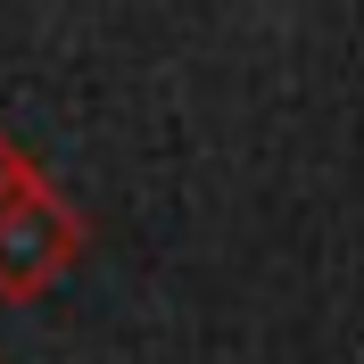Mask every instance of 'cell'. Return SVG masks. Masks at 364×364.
<instances>
[{
    "instance_id": "6da1fadb",
    "label": "cell",
    "mask_w": 364,
    "mask_h": 364,
    "mask_svg": "<svg viewBox=\"0 0 364 364\" xmlns=\"http://www.w3.org/2000/svg\"><path fill=\"white\" fill-rule=\"evenodd\" d=\"M75 249H83L75 207L33 174L17 199L0 207V298H42L50 282L75 265Z\"/></svg>"
},
{
    "instance_id": "7a4b0ae2",
    "label": "cell",
    "mask_w": 364,
    "mask_h": 364,
    "mask_svg": "<svg viewBox=\"0 0 364 364\" xmlns=\"http://www.w3.org/2000/svg\"><path fill=\"white\" fill-rule=\"evenodd\" d=\"M25 182H33V158H25V149H17V141H9V133H0V207H9V199H17V191H25Z\"/></svg>"
}]
</instances>
